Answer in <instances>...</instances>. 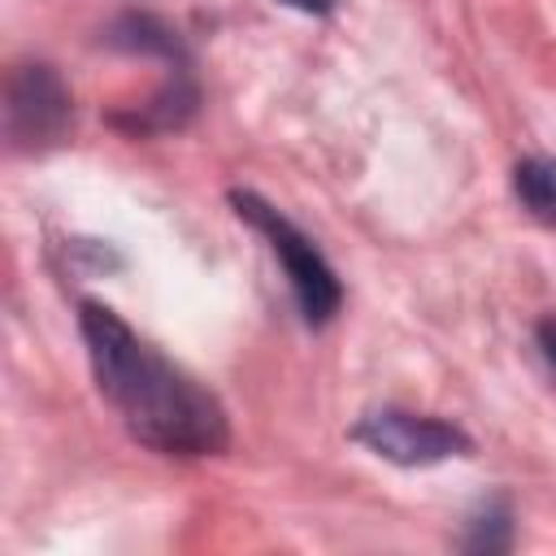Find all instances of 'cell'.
Listing matches in <instances>:
<instances>
[{"label": "cell", "instance_id": "cell-1", "mask_svg": "<svg viewBox=\"0 0 556 556\" xmlns=\"http://www.w3.org/2000/svg\"><path fill=\"white\" fill-rule=\"evenodd\" d=\"M78 330L104 404L122 417L135 443L161 456H217L230 443L222 400L187 369L139 339L109 304L83 300Z\"/></svg>", "mask_w": 556, "mask_h": 556}, {"label": "cell", "instance_id": "cell-2", "mask_svg": "<svg viewBox=\"0 0 556 556\" xmlns=\"http://www.w3.org/2000/svg\"><path fill=\"white\" fill-rule=\"evenodd\" d=\"M230 208L239 222H248L265 243L269 252L282 261V274L291 282V295H295V308L308 326H326L339 304H343V287H339V274L330 269V261L321 256V248L291 222L282 217L269 200H261L256 191H230Z\"/></svg>", "mask_w": 556, "mask_h": 556}, {"label": "cell", "instance_id": "cell-3", "mask_svg": "<svg viewBox=\"0 0 556 556\" xmlns=\"http://www.w3.org/2000/svg\"><path fill=\"white\" fill-rule=\"evenodd\" d=\"M352 439L369 447L374 456L400 465V469H426L452 456H469L473 439L443 417L408 413V408H374L352 426Z\"/></svg>", "mask_w": 556, "mask_h": 556}, {"label": "cell", "instance_id": "cell-4", "mask_svg": "<svg viewBox=\"0 0 556 556\" xmlns=\"http://www.w3.org/2000/svg\"><path fill=\"white\" fill-rule=\"evenodd\" d=\"M74 126V100L61 74L43 61H26L9 70L4 83V130L17 152L56 148Z\"/></svg>", "mask_w": 556, "mask_h": 556}, {"label": "cell", "instance_id": "cell-5", "mask_svg": "<svg viewBox=\"0 0 556 556\" xmlns=\"http://www.w3.org/2000/svg\"><path fill=\"white\" fill-rule=\"evenodd\" d=\"M513 195L539 222L556 230V156H526L513 165Z\"/></svg>", "mask_w": 556, "mask_h": 556}, {"label": "cell", "instance_id": "cell-6", "mask_svg": "<svg viewBox=\"0 0 556 556\" xmlns=\"http://www.w3.org/2000/svg\"><path fill=\"white\" fill-rule=\"evenodd\" d=\"M109 43L130 48V52H148V56H165L169 65H187V52L178 43V30H169L161 17L152 13H126L113 22Z\"/></svg>", "mask_w": 556, "mask_h": 556}, {"label": "cell", "instance_id": "cell-7", "mask_svg": "<svg viewBox=\"0 0 556 556\" xmlns=\"http://www.w3.org/2000/svg\"><path fill=\"white\" fill-rule=\"evenodd\" d=\"M508 543H513V513H508L504 500H491L469 517V534H465L460 547H469V552H504Z\"/></svg>", "mask_w": 556, "mask_h": 556}, {"label": "cell", "instance_id": "cell-8", "mask_svg": "<svg viewBox=\"0 0 556 556\" xmlns=\"http://www.w3.org/2000/svg\"><path fill=\"white\" fill-rule=\"evenodd\" d=\"M534 339H539L543 361H547V365H552V374H556V317H543V321H539V330H534Z\"/></svg>", "mask_w": 556, "mask_h": 556}, {"label": "cell", "instance_id": "cell-9", "mask_svg": "<svg viewBox=\"0 0 556 556\" xmlns=\"http://www.w3.org/2000/svg\"><path fill=\"white\" fill-rule=\"evenodd\" d=\"M282 4H291V9H300V13H313V17H321V13H330L339 0H282Z\"/></svg>", "mask_w": 556, "mask_h": 556}]
</instances>
